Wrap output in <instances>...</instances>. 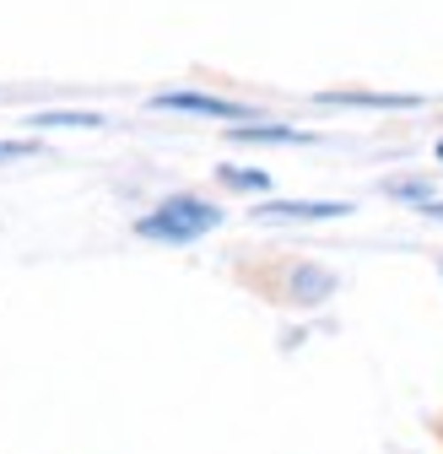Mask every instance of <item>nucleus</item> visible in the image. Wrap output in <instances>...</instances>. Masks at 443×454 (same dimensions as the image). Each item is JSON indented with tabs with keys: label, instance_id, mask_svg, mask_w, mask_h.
I'll use <instances>...</instances> for the list:
<instances>
[{
	"label": "nucleus",
	"instance_id": "obj_5",
	"mask_svg": "<svg viewBox=\"0 0 443 454\" xmlns=\"http://www.w3.org/2000/svg\"><path fill=\"white\" fill-rule=\"evenodd\" d=\"M330 287H336V276H330V270H314V265H303V270L292 276V293H298L303 303H319V298H330Z\"/></svg>",
	"mask_w": 443,
	"mask_h": 454
},
{
	"label": "nucleus",
	"instance_id": "obj_3",
	"mask_svg": "<svg viewBox=\"0 0 443 454\" xmlns=\"http://www.w3.org/2000/svg\"><path fill=\"white\" fill-rule=\"evenodd\" d=\"M346 200H265L260 216H292V222H324V216H346Z\"/></svg>",
	"mask_w": 443,
	"mask_h": 454
},
{
	"label": "nucleus",
	"instance_id": "obj_2",
	"mask_svg": "<svg viewBox=\"0 0 443 454\" xmlns=\"http://www.w3.org/2000/svg\"><path fill=\"white\" fill-rule=\"evenodd\" d=\"M152 108H184V114H211V120H244V103H228V98H206V92H157Z\"/></svg>",
	"mask_w": 443,
	"mask_h": 454
},
{
	"label": "nucleus",
	"instance_id": "obj_7",
	"mask_svg": "<svg viewBox=\"0 0 443 454\" xmlns=\"http://www.w3.org/2000/svg\"><path fill=\"white\" fill-rule=\"evenodd\" d=\"M233 136H238V141H308V136L292 130V125H238Z\"/></svg>",
	"mask_w": 443,
	"mask_h": 454
},
{
	"label": "nucleus",
	"instance_id": "obj_10",
	"mask_svg": "<svg viewBox=\"0 0 443 454\" xmlns=\"http://www.w3.org/2000/svg\"><path fill=\"white\" fill-rule=\"evenodd\" d=\"M438 157H443V146H438Z\"/></svg>",
	"mask_w": 443,
	"mask_h": 454
},
{
	"label": "nucleus",
	"instance_id": "obj_8",
	"mask_svg": "<svg viewBox=\"0 0 443 454\" xmlns=\"http://www.w3.org/2000/svg\"><path fill=\"white\" fill-rule=\"evenodd\" d=\"M222 179H228V184H244V190H265V184H270L265 174H244V168H228Z\"/></svg>",
	"mask_w": 443,
	"mask_h": 454
},
{
	"label": "nucleus",
	"instance_id": "obj_9",
	"mask_svg": "<svg viewBox=\"0 0 443 454\" xmlns=\"http://www.w3.org/2000/svg\"><path fill=\"white\" fill-rule=\"evenodd\" d=\"M6 157H33V146H17V141H0V162Z\"/></svg>",
	"mask_w": 443,
	"mask_h": 454
},
{
	"label": "nucleus",
	"instance_id": "obj_4",
	"mask_svg": "<svg viewBox=\"0 0 443 454\" xmlns=\"http://www.w3.org/2000/svg\"><path fill=\"white\" fill-rule=\"evenodd\" d=\"M324 103H357V108H411V92H324Z\"/></svg>",
	"mask_w": 443,
	"mask_h": 454
},
{
	"label": "nucleus",
	"instance_id": "obj_6",
	"mask_svg": "<svg viewBox=\"0 0 443 454\" xmlns=\"http://www.w3.org/2000/svg\"><path fill=\"white\" fill-rule=\"evenodd\" d=\"M33 125H38V130H54V125H82V130H97L103 120H97V114H87V108H54V114H33Z\"/></svg>",
	"mask_w": 443,
	"mask_h": 454
},
{
	"label": "nucleus",
	"instance_id": "obj_1",
	"mask_svg": "<svg viewBox=\"0 0 443 454\" xmlns=\"http://www.w3.org/2000/svg\"><path fill=\"white\" fill-rule=\"evenodd\" d=\"M216 222H222V211H216V206H206V200H190V195H179V200H168L162 211L141 216L136 227H141V239H162V244H190V239L211 233Z\"/></svg>",
	"mask_w": 443,
	"mask_h": 454
}]
</instances>
